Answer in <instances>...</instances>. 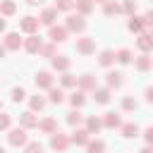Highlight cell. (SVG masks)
<instances>
[{"label": "cell", "instance_id": "ab89813d", "mask_svg": "<svg viewBox=\"0 0 153 153\" xmlns=\"http://www.w3.org/2000/svg\"><path fill=\"white\" fill-rule=\"evenodd\" d=\"M122 110H127V112H131V110H136V100L134 98H122Z\"/></svg>", "mask_w": 153, "mask_h": 153}, {"label": "cell", "instance_id": "3957f363", "mask_svg": "<svg viewBox=\"0 0 153 153\" xmlns=\"http://www.w3.org/2000/svg\"><path fill=\"white\" fill-rule=\"evenodd\" d=\"M7 141L12 143V146H24L26 141H29V136H26V129L24 127H14V129H10V134H7Z\"/></svg>", "mask_w": 153, "mask_h": 153}, {"label": "cell", "instance_id": "9a60e30c", "mask_svg": "<svg viewBox=\"0 0 153 153\" xmlns=\"http://www.w3.org/2000/svg\"><path fill=\"white\" fill-rule=\"evenodd\" d=\"M88 131L86 129H81V127H76L74 129V134H72V139H69V143H76V146H86L88 143Z\"/></svg>", "mask_w": 153, "mask_h": 153}, {"label": "cell", "instance_id": "1f68e13d", "mask_svg": "<svg viewBox=\"0 0 153 153\" xmlns=\"http://www.w3.org/2000/svg\"><path fill=\"white\" fill-rule=\"evenodd\" d=\"M60 84H62L65 88H72V86H76V76H74V74H69V72H62Z\"/></svg>", "mask_w": 153, "mask_h": 153}, {"label": "cell", "instance_id": "8992f818", "mask_svg": "<svg viewBox=\"0 0 153 153\" xmlns=\"http://www.w3.org/2000/svg\"><path fill=\"white\" fill-rule=\"evenodd\" d=\"M67 33H69V31H67L65 26H55V24H53L50 31H48V38H50V43H65V41H67Z\"/></svg>", "mask_w": 153, "mask_h": 153}, {"label": "cell", "instance_id": "e0dca14e", "mask_svg": "<svg viewBox=\"0 0 153 153\" xmlns=\"http://www.w3.org/2000/svg\"><path fill=\"white\" fill-rule=\"evenodd\" d=\"M122 76H124L122 72H108V74H105V81H108V88H120V86H122V81H124Z\"/></svg>", "mask_w": 153, "mask_h": 153}, {"label": "cell", "instance_id": "8d00e7d4", "mask_svg": "<svg viewBox=\"0 0 153 153\" xmlns=\"http://www.w3.org/2000/svg\"><path fill=\"white\" fill-rule=\"evenodd\" d=\"M74 7V0H55V10L57 12H69Z\"/></svg>", "mask_w": 153, "mask_h": 153}, {"label": "cell", "instance_id": "484cf974", "mask_svg": "<svg viewBox=\"0 0 153 153\" xmlns=\"http://www.w3.org/2000/svg\"><path fill=\"white\" fill-rule=\"evenodd\" d=\"M112 62H115V53L112 50H100L98 53V65L100 67H110Z\"/></svg>", "mask_w": 153, "mask_h": 153}, {"label": "cell", "instance_id": "d590c367", "mask_svg": "<svg viewBox=\"0 0 153 153\" xmlns=\"http://www.w3.org/2000/svg\"><path fill=\"white\" fill-rule=\"evenodd\" d=\"M38 55H43V57H53V55H55V43H43V45L38 48Z\"/></svg>", "mask_w": 153, "mask_h": 153}, {"label": "cell", "instance_id": "44dd1931", "mask_svg": "<svg viewBox=\"0 0 153 153\" xmlns=\"http://www.w3.org/2000/svg\"><path fill=\"white\" fill-rule=\"evenodd\" d=\"M127 29H129L131 33H141V31H143L146 26H143V19H141V17L131 14V17H129V24H127Z\"/></svg>", "mask_w": 153, "mask_h": 153}, {"label": "cell", "instance_id": "f6af8a7d", "mask_svg": "<svg viewBox=\"0 0 153 153\" xmlns=\"http://www.w3.org/2000/svg\"><path fill=\"white\" fill-rule=\"evenodd\" d=\"M5 29H7V19L0 17V33H5Z\"/></svg>", "mask_w": 153, "mask_h": 153}, {"label": "cell", "instance_id": "d4e9b609", "mask_svg": "<svg viewBox=\"0 0 153 153\" xmlns=\"http://www.w3.org/2000/svg\"><path fill=\"white\" fill-rule=\"evenodd\" d=\"M120 129H122V136H127V139H134V136H139V124H136V122L120 124Z\"/></svg>", "mask_w": 153, "mask_h": 153}, {"label": "cell", "instance_id": "7bdbcfd3", "mask_svg": "<svg viewBox=\"0 0 153 153\" xmlns=\"http://www.w3.org/2000/svg\"><path fill=\"white\" fill-rule=\"evenodd\" d=\"M143 96H146V103H153V88H151V86L146 88V93H143Z\"/></svg>", "mask_w": 153, "mask_h": 153}, {"label": "cell", "instance_id": "6da1fadb", "mask_svg": "<svg viewBox=\"0 0 153 153\" xmlns=\"http://www.w3.org/2000/svg\"><path fill=\"white\" fill-rule=\"evenodd\" d=\"M65 29L72 31V33H81V31L86 29V19H84L81 14H67V19H65Z\"/></svg>", "mask_w": 153, "mask_h": 153}, {"label": "cell", "instance_id": "277c9868", "mask_svg": "<svg viewBox=\"0 0 153 153\" xmlns=\"http://www.w3.org/2000/svg\"><path fill=\"white\" fill-rule=\"evenodd\" d=\"M41 45H43V41H41V36H38V33H29V38L22 43V48H24L29 55H36Z\"/></svg>", "mask_w": 153, "mask_h": 153}, {"label": "cell", "instance_id": "681fc988", "mask_svg": "<svg viewBox=\"0 0 153 153\" xmlns=\"http://www.w3.org/2000/svg\"><path fill=\"white\" fill-rule=\"evenodd\" d=\"M0 153H5V148H2V146H0Z\"/></svg>", "mask_w": 153, "mask_h": 153}, {"label": "cell", "instance_id": "bcb514c9", "mask_svg": "<svg viewBox=\"0 0 153 153\" xmlns=\"http://www.w3.org/2000/svg\"><path fill=\"white\" fill-rule=\"evenodd\" d=\"M141 153H153V151H151V146H143V148H141Z\"/></svg>", "mask_w": 153, "mask_h": 153}, {"label": "cell", "instance_id": "f35d334b", "mask_svg": "<svg viewBox=\"0 0 153 153\" xmlns=\"http://www.w3.org/2000/svg\"><path fill=\"white\" fill-rule=\"evenodd\" d=\"M120 7H122V12H127V14H134V12H136V2H134V0H124Z\"/></svg>", "mask_w": 153, "mask_h": 153}, {"label": "cell", "instance_id": "f907efd6", "mask_svg": "<svg viewBox=\"0 0 153 153\" xmlns=\"http://www.w3.org/2000/svg\"><path fill=\"white\" fill-rule=\"evenodd\" d=\"M0 110H2V100H0Z\"/></svg>", "mask_w": 153, "mask_h": 153}, {"label": "cell", "instance_id": "ffe728a7", "mask_svg": "<svg viewBox=\"0 0 153 153\" xmlns=\"http://www.w3.org/2000/svg\"><path fill=\"white\" fill-rule=\"evenodd\" d=\"M120 12H122V7H120L115 0H105V2H103V14H105V17H115V14H120Z\"/></svg>", "mask_w": 153, "mask_h": 153}, {"label": "cell", "instance_id": "7dc6e473", "mask_svg": "<svg viewBox=\"0 0 153 153\" xmlns=\"http://www.w3.org/2000/svg\"><path fill=\"white\" fill-rule=\"evenodd\" d=\"M5 53H7V50H5V45L0 43V57H5Z\"/></svg>", "mask_w": 153, "mask_h": 153}, {"label": "cell", "instance_id": "603a6c76", "mask_svg": "<svg viewBox=\"0 0 153 153\" xmlns=\"http://www.w3.org/2000/svg\"><path fill=\"white\" fill-rule=\"evenodd\" d=\"M69 103H72V108H81V105L86 103V91H81V88L72 91V96H69Z\"/></svg>", "mask_w": 153, "mask_h": 153}, {"label": "cell", "instance_id": "ba28073f", "mask_svg": "<svg viewBox=\"0 0 153 153\" xmlns=\"http://www.w3.org/2000/svg\"><path fill=\"white\" fill-rule=\"evenodd\" d=\"M93 50H96V41H93V38H88V36L76 38V53H81V55H91Z\"/></svg>", "mask_w": 153, "mask_h": 153}, {"label": "cell", "instance_id": "7402d4cb", "mask_svg": "<svg viewBox=\"0 0 153 153\" xmlns=\"http://www.w3.org/2000/svg\"><path fill=\"white\" fill-rule=\"evenodd\" d=\"M136 45H139L141 53H151V48H153V38H151V33H141L139 41H136Z\"/></svg>", "mask_w": 153, "mask_h": 153}, {"label": "cell", "instance_id": "c3c4849f", "mask_svg": "<svg viewBox=\"0 0 153 153\" xmlns=\"http://www.w3.org/2000/svg\"><path fill=\"white\" fill-rule=\"evenodd\" d=\"M91 2H100V5H103V2H105V0H91Z\"/></svg>", "mask_w": 153, "mask_h": 153}, {"label": "cell", "instance_id": "ac0fdd59", "mask_svg": "<svg viewBox=\"0 0 153 153\" xmlns=\"http://www.w3.org/2000/svg\"><path fill=\"white\" fill-rule=\"evenodd\" d=\"M93 100L98 103V105H108L110 103V88H93Z\"/></svg>", "mask_w": 153, "mask_h": 153}, {"label": "cell", "instance_id": "f1b7e54d", "mask_svg": "<svg viewBox=\"0 0 153 153\" xmlns=\"http://www.w3.org/2000/svg\"><path fill=\"white\" fill-rule=\"evenodd\" d=\"M134 67H136L139 72H148V69H151V57H148V53L139 55V57H136V62H134Z\"/></svg>", "mask_w": 153, "mask_h": 153}, {"label": "cell", "instance_id": "7c38bea8", "mask_svg": "<svg viewBox=\"0 0 153 153\" xmlns=\"http://www.w3.org/2000/svg\"><path fill=\"white\" fill-rule=\"evenodd\" d=\"M100 122H103V127H108V129H117V127L122 124V117H120V112H105Z\"/></svg>", "mask_w": 153, "mask_h": 153}, {"label": "cell", "instance_id": "74e56055", "mask_svg": "<svg viewBox=\"0 0 153 153\" xmlns=\"http://www.w3.org/2000/svg\"><path fill=\"white\" fill-rule=\"evenodd\" d=\"M24 98H26V91H24L22 86H14V88H12V100H14V103H22Z\"/></svg>", "mask_w": 153, "mask_h": 153}, {"label": "cell", "instance_id": "d6986e66", "mask_svg": "<svg viewBox=\"0 0 153 153\" xmlns=\"http://www.w3.org/2000/svg\"><path fill=\"white\" fill-rule=\"evenodd\" d=\"M74 7H76V14H81V17L93 12V2L91 0H74Z\"/></svg>", "mask_w": 153, "mask_h": 153}, {"label": "cell", "instance_id": "5b68a950", "mask_svg": "<svg viewBox=\"0 0 153 153\" xmlns=\"http://www.w3.org/2000/svg\"><path fill=\"white\" fill-rule=\"evenodd\" d=\"M38 26H41V22H38V17H24L22 22H19V29L24 31V33H38Z\"/></svg>", "mask_w": 153, "mask_h": 153}, {"label": "cell", "instance_id": "4fadbf2b", "mask_svg": "<svg viewBox=\"0 0 153 153\" xmlns=\"http://www.w3.org/2000/svg\"><path fill=\"white\" fill-rule=\"evenodd\" d=\"M50 60H53V69H57V72H67L69 65H72V60L67 55H53Z\"/></svg>", "mask_w": 153, "mask_h": 153}, {"label": "cell", "instance_id": "83f0119b", "mask_svg": "<svg viewBox=\"0 0 153 153\" xmlns=\"http://www.w3.org/2000/svg\"><path fill=\"white\" fill-rule=\"evenodd\" d=\"M81 122H84V115H81L79 108H74L72 112H67V124H69V127H79Z\"/></svg>", "mask_w": 153, "mask_h": 153}, {"label": "cell", "instance_id": "ee69618b", "mask_svg": "<svg viewBox=\"0 0 153 153\" xmlns=\"http://www.w3.org/2000/svg\"><path fill=\"white\" fill-rule=\"evenodd\" d=\"M45 0H26V5H31V7H38V5H43Z\"/></svg>", "mask_w": 153, "mask_h": 153}, {"label": "cell", "instance_id": "cb8c5ba5", "mask_svg": "<svg viewBox=\"0 0 153 153\" xmlns=\"http://www.w3.org/2000/svg\"><path fill=\"white\" fill-rule=\"evenodd\" d=\"M100 127H103L100 117H96V115L86 117V131H88V134H98V131H100Z\"/></svg>", "mask_w": 153, "mask_h": 153}, {"label": "cell", "instance_id": "5bb4252c", "mask_svg": "<svg viewBox=\"0 0 153 153\" xmlns=\"http://www.w3.org/2000/svg\"><path fill=\"white\" fill-rule=\"evenodd\" d=\"M36 127H38L43 134H48V136H50L53 131H57V122H55L53 117H43V120H38V124H36Z\"/></svg>", "mask_w": 153, "mask_h": 153}, {"label": "cell", "instance_id": "836d02e7", "mask_svg": "<svg viewBox=\"0 0 153 153\" xmlns=\"http://www.w3.org/2000/svg\"><path fill=\"white\" fill-rule=\"evenodd\" d=\"M86 148H88V153H105V143H103V141H91V139H88Z\"/></svg>", "mask_w": 153, "mask_h": 153}, {"label": "cell", "instance_id": "b9f144b4", "mask_svg": "<svg viewBox=\"0 0 153 153\" xmlns=\"http://www.w3.org/2000/svg\"><path fill=\"white\" fill-rule=\"evenodd\" d=\"M143 139H146V143H148V146L153 143V129H151V127H148V129L143 131Z\"/></svg>", "mask_w": 153, "mask_h": 153}, {"label": "cell", "instance_id": "d6a6232c", "mask_svg": "<svg viewBox=\"0 0 153 153\" xmlns=\"http://www.w3.org/2000/svg\"><path fill=\"white\" fill-rule=\"evenodd\" d=\"M29 105H31L33 112H36V110H43V108H45V98H43V96H31V98H29Z\"/></svg>", "mask_w": 153, "mask_h": 153}, {"label": "cell", "instance_id": "4dcf8cb0", "mask_svg": "<svg viewBox=\"0 0 153 153\" xmlns=\"http://www.w3.org/2000/svg\"><path fill=\"white\" fill-rule=\"evenodd\" d=\"M0 12H2V17H12L17 12V5L12 0H0Z\"/></svg>", "mask_w": 153, "mask_h": 153}, {"label": "cell", "instance_id": "f546056e", "mask_svg": "<svg viewBox=\"0 0 153 153\" xmlns=\"http://www.w3.org/2000/svg\"><path fill=\"white\" fill-rule=\"evenodd\" d=\"M115 60H117L120 65H129V62H131V50H129V48H120V50L115 53Z\"/></svg>", "mask_w": 153, "mask_h": 153}, {"label": "cell", "instance_id": "7a4b0ae2", "mask_svg": "<svg viewBox=\"0 0 153 153\" xmlns=\"http://www.w3.org/2000/svg\"><path fill=\"white\" fill-rule=\"evenodd\" d=\"M50 148L53 151H67L69 148V136L67 134H62V131H53L50 134Z\"/></svg>", "mask_w": 153, "mask_h": 153}, {"label": "cell", "instance_id": "60d3db41", "mask_svg": "<svg viewBox=\"0 0 153 153\" xmlns=\"http://www.w3.org/2000/svg\"><path fill=\"white\" fill-rule=\"evenodd\" d=\"M10 124H12V117L0 110V131H2V129H10Z\"/></svg>", "mask_w": 153, "mask_h": 153}, {"label": "cell", "instance_id": "2e32d148", "mask_svg": "<svg viewBox=\"0 0 153 153\" xmlns=\"http://www.w3.org/2000/svg\"><path fill=\"white\" fill-rule=\"evenodd\" d=\"M55 19H57V10H55V7L43 10V12H41V17H38V22H41V24H45V26H53V24H55Z\"/></svg>", "mask_w": 153, "mask_h": 153}, {"label": "cell", "instance_id": "e575fe53", "mask_svg": "<svg viewBox=\"0 0 153 153\" xmlns=\"http://www.w3.org/2000/svg\"><path fill=\"white\" fill-rule=\"evenodd\" d=\"M24 153H43V143H38V141H26V143H24Z\"/></svg>", "mask_w": 153, "mask_h": 153}, {"label": "cell", "instance_id": "52a82bcc", "mask_svg": "<svg viewBox=\"0 0 153 153\" xmlns=\"http://www.w3.org/2000/svg\"><path fill=\"white\" fill-rule=\"evenodd\" d=\"M22 38H19V33L17 31H10V33H5V41H2V45H5V50H19L22 48Z\"/></svg>", "mask_w": 153, "mask_h": 153}, {"label": "cell", "instance_id": "9c48e42d", "mask_svg": "<svg viewBox=\"0 0 153 153\" xmlns=\"http://www.w3.org/2000/svg\"><path fill=\"white\" fill-rule=\"evenodd\" d=\"M36 124H38V117H36L33 110H26V112L19 115V127H24V129H33Z\"/></svg>", "mask_w": 153, "mask_h": 153}, {"label": "cell", "instance_id": "4316f807", "mask_svg": "<svg viewBox=\"0 0 153 153\" xmlns=\"http://www.w3.org/2000/svg\"><path fill=\"white\" fill-rule=\"evenodd\" d=\"M48 100L50 103H55V105H60V103H65V91L62 88H48Z\"/></svg>", "mask_w": 153, "mask_h": 153}, {"label": "cell", "instance_id": "30bf717a", "mask_svg": "<svg viewBox=\"0 0 153 153\" xmlns=\"http://www.w3.org/2000/svg\"><path fill=\"white\" fill-rule=\"evenodd\" d=\"M76 88H81V91H93V88H96V76H93V74H81V76H76Z\"/></svg>", "mask_w": 153, "mask_h": 153}, {"label": "cell", "instance_id": "8fae6325", "mask_svg": "<svg viewBox=\"0 0 153 153\" xmlns=\"http://www.w3.org/2000/svg\"><path fill=\"white\" fill-rule=\"evenodd\" d=\"M33 81H36V88H50V86H53V74L45 72V69H41Z\"/></svg>", "mask_w": 153, "mask_h": 153}]
</instances>
